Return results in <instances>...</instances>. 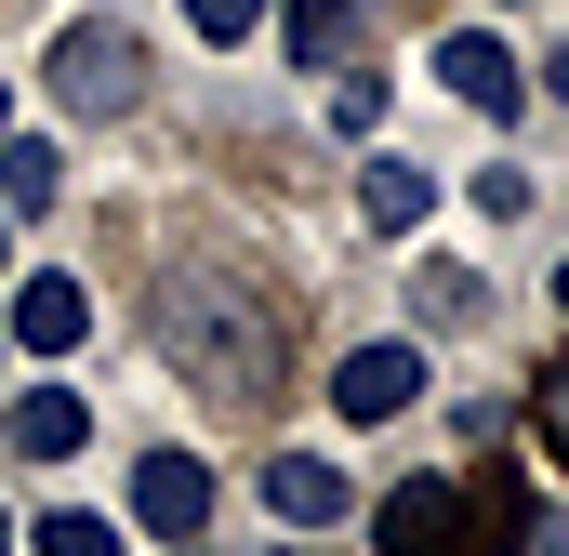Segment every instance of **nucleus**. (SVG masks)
I'll return each instance as SVG.
<instances>
[{
	"label": "nucleus",
	"mask_w": 569,
	"mask_h": 556,
	"mask_svg": "<svg viewBox=\"0 0 569 556\" xmlns=\"http://www.w3.org/2000/svg\"><path fill=\"white\" fill-rule=\"evenodd\" d=\"M146 331H159V358H172V385H199V398H279V318L252 305V278L226 266H186L159 305H146Z\"/></svg>",
	"instance_id": "f257e3e1"
},
{
	"label": "nucleus",
	"mask_w": 569,
	"mask_h": 556,
	"mask_svg": "<svg viewBox=\"0 0 569 556\" xmlns=\"http://www.w3.org/2000/svg\"><path fill=\"white\" fill-rule=\"evenodd\" d=\"M543 530H557V517H543V490H530L517 464L411 477V490L371 504V544H385V556H530Z\"/></svg>",
	"instance_id": "f03ea898"
},
{
	"label": "nucleus",
	"mask_w": 569,
	"mask_h": 556,
	"mask_svg": "<svg viewBox=\"0 0 569 556\" xmlns=\"http://www.w3.org/2000/svg\"><path fill=\"white\" fill-rule=\"evenodd\" d=\"M40 80H53V107H67V120H133V93H146V40L93 13V27H67V40H53V67H40Z\"/></svg>",
	"instance_id": "7ed1b4c3"
},
{
	"label": "nucleus",
	"mask_w": 569,
	"mask_h": 556,
	"mask_svg": "<svg viewBox=\"0 0 569 556\" xmlns=\"http://www.w3.org/2000/svg\"><path fill=\"white\" fill-rule=\"evenodd\" d=\"M411 398H425V345H358V358L331 371V411L345 424H398Z\"/></svg>",
	"instance_id": "20e7f679"
},
{
	"label": "nucleus",
	"mask_w": 569,
	"mask_h": 556,
	"mask_svg": "<svg viewBox=\"0 0 569 556\" xmlns=\"http://www.w3.org/2000/svg\"><path fill=\"white\" fill-rule=\"evenodd\" d=\"M133 517L159 530V544H199V517H212V464H199V450H146V464H133Z\"/></svg>",
	"instance_id": "39448f33"
},
{
	"label": "nucleus",
	"mask_w": 569,
	"mask_h": 556,
	"mask_svg": "<svg viewBox=\"0 0 569 556\" xmlns=\"http://www.w3.org/2000/svg\"><path fill=\"white\" fill-rule=\"evenodd\" d=\"M437 80H450L463 107H490V120H517V107H530V67H517L503 40H477V27H450V40H437Z\"/></svg>",
	"instance_id": "423d86ee"
},
{
	"label": "nucleus",
	"mask_w": 569,
	"mask_h": 556,
	"mask_svg": "<svg viewBox=\"0 0 569 556\" xmlns=\"http://www.w3.org/2000/svg\"><path fill=\"white\" fill-rule=\"evenodd\" d=\"M266 504H279V530H345V517H358V490H345L318 450H279V464H266Z\"/></svg>",
	"instance_id": "0eeeda50"
},
{
	"label": "nucleus",
	"mask_w": 569,
	"mask_h": 556,
	"mask_svg": "<svg viewBox=\"0 0 569 556\" xmlns=\"http://www.w3.org/2000/svg\"><path fill=\"white\" fill-rule=\"evenodd\" d=\"M80 331H93V291L80 278H13V345L27 358H67Z\"/></svg>",
	"instance_id": "6e6552de"
},
{
	"label": "nucleus",
	"mask_w": 569,
	"mask_h": 556,
	"mask_svg": "<svg viewBox=\"0 0 569 556\" xmlns=\"http://www.w3.org/2000/svg\"><path fill=\"white\" fill-rule=\"evenodd\" d=\"M358 199H371V226H385V239H411V226L437 212V172H425V159H398V146H385V159L358 172Z\"/></svg>",
	"instance_id": "1a4fd4ad"
},
{
	"label": "nucleus",
	"mask_w": 569,
	"mask_h": 556,
	"mask_svg": "<svg viewBox=\"0 0 569 556\" xmlns=\"http://www.w3.org/2000/svg\"><path fill=\"white\" fill-rule=\"evenodd\" d=\"M80 437H93V411H80L67 385H40V398H13V450H27V464H67Z\"/></svg>",
	"instance_id": "9d476101"
},
{
	"label": "nucleus",
	"mask_w": 569,
	"mask_h": 556,
	"mask_svg": "<svg viewBox=\"0 0 569 556\" xmlns=\"http://www.w3.org/2000/svg\"><path fill=\"white\" fill-rule=\"evenodd\" d=\"M411 305H425V331H477V266H411Z\"/></svg>",
	"instance_id": "9b49d317"
},
{
	"label": "nucleus",
	"mask_w": 569,
	"mask_h": 556,
	"mask_svg": "<svg viewBox=\"0 0 569 556\" xmlns=\"http://www.w3.org/2000/svg\"><path fill=\"white\" fill-rule=\"evenodd\" d=\"M53 172H67L53 146H13V133H0V212H53Z\"/></svg>",
	"instance_id": "f8f14e48"
},
{
	"label": "nucleus",
	"mask_w": 569,
	"mask_h": 556,
	"mask_svg": "<svg viewBox=\"0 0 569 556\" xmlns=\"http://www.w3.org/2000/svg\"><path fill=\"white\" fill-rule=\"evenodd\" d=\"M279 27H291V53H305V67H345V40H358V13H345V0H291Z\"/></svg>",
	"instance_id": "ddd939ff"
},
{
	"label": "nucleus",
	"mask_w": 569,
	"mask_h": 556,
	"mask_svg": "<svg viewBox=\"0 0 569 556\" xmlns=\"http://www.w3.org/2000/svg\"><path fill=\"white\" fill-rule=\"evenodd\" d=\"M40 556H120L107 517H40Z\"/></svg>",
	"instance_id": "4468645a"
},
{
	"label": "nucleus",
	"mask_w": 569,
	"mask_h": 556,
	"mask_svg": "<svg viewBox=\"0 0 569 556\" xmlns=\"http://www.w3.org/2000/svg\"><path fill=\"white\" fill-rule=\"evenodd\" d=\"M186 27H199V40H252V27H266V0H186Z\"/></svg>",
	"instance_id": "2eb2a0df"
},
{
	"label": "nucleus",
	"mask_w": 569,
	"mask_h": 556,
	"mask_svg": "<svg viewBox=\"0 0 569 556\" xmlns=\"http://www.w3.org/2000/svg\"><path fill=\"white\" fill-rule=\"evenodd\" d=\"M331 120H345V133H385V80H371V67H358V80H345V93H331Z\"/></svg>",
	"instance_id": "dca6fc26"
},
{
	"label": "nucleus",
	"mask_w": 569,
	"mask_h": 556,
	"mask_svg": "<svg viewBox=\"0 0 569 556\" xmlns=\"http://www.w3.org/2000/svg\"><path fill=\"white\" fill-rule=\"evenodd\" d=\"M0 266H13V212H0Z\"/></svg>",
	"instance_id": "f3484780"
},
{
	"label": "nucleus",
	"mask_w": 569,
	"mask_h": 556,
	"mask_svg": "<svg viewBox=\"0 0 569 556\" xmlns=\"http://www.w3.org/2000/svg\"><path fill=\"white\" fill-rule=\"evenodd\" d=\"M0 133H13V93H0Z\"/></svg>",
	"instance_id": "a211bd4d"
},
{
	"label": "nucleus",
	"mask_w": 569,
	"mask_h": 556,
	"mask_svg": "<svg viewBox=\"0 0 569 556\" xmlns=\"http://www.w3.org/2000/svg\"><path fill=\"white\" fill-rule=\"evenodd\" d=\"M0 556H13V517H0Z\"/></svg>",
	"instance_id": "6ab92c4d"
}]
</instances>
